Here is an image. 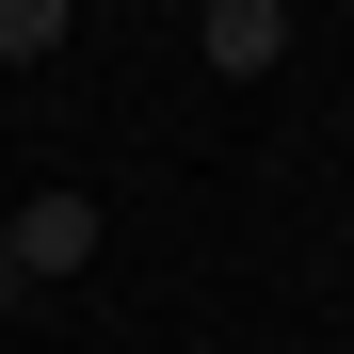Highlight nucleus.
<instances>
[{"label":"nucleus","mask_w":354,"mask_h":354,"mask_svg":"<svg viewBox=\"0 0 354 354\" xmlns=\"http://www.w3.org/2000/svg\"><path fill=\"white\" fill-rule=\"evenodd\" d=\"M17 290H32V258H17V225H0V306H17Z\"/></svg>","instance_id":"obj_4"},{"label":"nucleus","mask_w":354,"mask_h":354,"mask_svg":"<svg viewBox=\"0 0 354 354\" xmlns=\"http://www.w3.org/2000/svg\"><path fill=\"white\" fill-rule=\"evenodd\" d=\"M65 48V0H0V65H48Z\"/></svg>","instance_id":"obj_3"},{"label":"nucleus","mask_w":354,"mask_h":354,"mask_svg":"<svg viewBox=\"0 0 354 354\" xmlns=\"http://www.w3.org/2000/svg\"><path fill=\"white\" fill-rule=\"evenodd\" d=\"M0 225H17V258H32V290L97 258V194H32V209H0Z\"/></svg>","instance_id":"obj_2"},{"label":"nucleus","mask_w":354,"mask_h":354,"mask_svg":"<svg viewBox=\"0 0 354 354\" xmlns=\"http://www.w3.org/2000/svg\"><path fill=\"white\" fill-rule=\"evenodd\" d=\"M194 48H209V81H258L274 48H290V0H209V17H194Z\"/></svg>","instance_id":"obj_1"},{"label":"nucleus","mask_w":354,"mask_h":354,"mask_svg":"<svg viewBox=\"0 0 354 354\" xmlns=\"http://www.w3.org/2000/svg\"><path fill=\"white\" fill-rule=\"evenodd\" d=\"M177 17H209V0H177Z\"/></svg>","instance_id":"obj_5"}]
</instances>
